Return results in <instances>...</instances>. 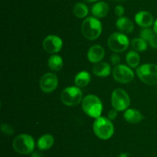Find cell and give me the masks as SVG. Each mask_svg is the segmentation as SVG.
Masks as SVG:
<instances>
[{
  "label": "cell",
  "instance_id": "cell-28",
  "mask_svg": "<svg viewBox=\"0 0 157 157\" xmlns=\"http://www.w3.org/2000/svg\"><path fill=\"white\" fill-rule=\"evenodd\" d=\"M108 119L110 120H113L116 119V117L117 116V111L116 109H111L110 111H109L108 112Z\"/></svg>",
  "mask_w": 157,
  "mask_h": 157
},
{
  "label": "cell",
  "instance_id": "cell-22",
  "mask_svg": "<svg viewBox=\"0 0 157 157\" xmlns=\"http://www.w3.org/2000/svg\"><path fill=\"white\" fill-rule=\"evenodd\" d=\"M73 12L75 16L78 18H84L88 14V8L84 3L78 2L74 6Z\"/></svg>",
  "mask_w": 157,
  "mask_h": 157
},
{
  "label": "cell",
  "instance_id": "cell-11",
  "mask_svg": "<svg viewBox=\"0 0 157 157\" xmlns=\"http://www.w3.org/2000/svg\"><path fill=\"white\" fill-rule=\"evenodd\" d=\"M42 45L46 52L51 54H55L61 50L63 42L60 37L55 35H51L44 38Z\"/></svg>",
  "mask_w": 157,
  "mask_h": 157
},
{
  "label": "cell",
  "instance_id": "cell-7",
  "mask_svg": "<svg viewBox=\"0 0 157 157\" xmlns=\"http://www.w3.org/2000/svg\"><path fill=\"white\" fill-rule=\"evenodd\" d=\"M129 38L122 32H114L109 36L107 44L110 50L114 52H124L129 46Z\"/></svg>",
  "mask_w": 157,
  "mask_h": 157
},
{
  "label": "cell",
  "instance_id": "cell-17",
  "mask_svg": "<svg viewBox=\"0 0 157 157\" xmlns=\"http://www.w3.org/2000/svg\"><path fill=\"white\" fill-rule=\"evenodd\" d=\"M92 14L97 18H104L109 12V6L104 2H98L94 4L91 9Z\"/></svg>",
  "mask_w": 157,
  "mask_h": 157
},
{
  "label": "cell",
  "instance_id": "cell-27",
  "mask_svg": "<svg viewBox=\"0 0 157 157\" xmlns=\"http://www.w3.org/2000/svg\"><path fill=\"white\" fill-rule=\"evenodd\" d=\"M110 58H111L112 63H113V65H115V66L119 65L120 62H121V58H120V56L117 54H113V55H111V57H110Z\"/></svg>",
  "mask_w": 157,
  "mask_h": 157
},
{
  "label": "cell",
  "instance_id": "cell-16",
  "mask_svg": "<svg viewBox=\"0 0 157 157\" xmlns=\"http://www.w3.org/2000/svg\"><path fill=\"white\" fill-rule=\"evenodd\" d=\"M111 68L107 62H98L94 66L92 72L94 75L99 77H107L110 74Z\"/></svg>",
  "mask_w": 157,
  "mask_h": 157
},
{
  "label": "cell",
  "instance_id": "cell-21",
  "mask_svg": "<svg viewBox=\"0 0 157 157\" xmlns=\"http://www.w3.org/2000/svg\"><path fill=\"white\" fill-rule=\"evenodd\" d=\"M126 60L127 62L130 67L136 68L139 66L140 61V55L135 51H130L127 54L126 56Z\"/></svg>",
  "mask_w": 157,
  "mask_h": 157
},
{
  "label": "cell",
  "instance_id": "cell-18",
  "mask_svg": "<svg viewBox=\"0 0 157 157\" xmlns=\"http://www.w3.org/2000/svg\"><path fill=\"white\" fill-rule=\"evenodd\" d=\"M55 143V139L51 134H44L38 140V147L41 150H48L51 149Z\"/></svg>",
  "mask_w": 157,
  "mask_h": 157
},
{
  "label": "cell",
  "instance_id": "cell-19",
  "mask_svg": "<svg viewBox=\"0 0 157 157\" xmlns=\"http://www.w3.org/2000/svg\"><path fill=\"white\" fill-rule=\"evenodd\" d=\"M90 82V75L87 71H81L78 72L75 78V83L76 86L83 88L87 86Z\"/></svg>",
  "mask_w": 157,
  "mask_h": 157
},
{
  "label": "cell",
  "instance_id": "cell-10",
  "mask_svg": "<svg viewBox=\"0 0 157 157\" xmlns=\"http://www.w3.org/2000/svg\"><path fill=\"white\" fill-rule=\"evenodd\" d=\"M58 85L57 75L52 72H47L41 77L40 80V87L44 92H52L56 89Z\"/></svg>",
  "mask_w": 157,
  "mask_h": 157
},
{
  "label": "cell",
  "instance_id": "cell-13",
  "mask_svg": "<svg viewBox=\"0 0 157 157\" xmlns=\"http://www.w3.org/2000/svg\"><path fill=\"white\" fill-rule=\"evenodd\" d=\"M135 21L141 27L149 28L153 25V16L147 11H140L135 15Z\"/></svg>",
  "mask_w": 157,
  "mask_h": 157
},
{
  "label": "cell",
  "instance_id": "cell-25",
  "mask_svg": "<svg viewBox=\"0 0 157 157\" xmlns=\"http://www.w3.org/2000/svg\"><path fill=\"white\" fill-rule=\"evenodd\" d=\"M1 129L2 132H4L6 135H12V134L14 133L13 127H12V126L8 124H2Z\"/></svg>",
  "mask_w": 157,
  "mask_h": 157
},
{
  "label": "cell",
  "instance_id": "cell-3",
  "mask_svg": "<svg viewBox=\"0 0 157 157\" xmlns=\"http://www.w3.org/2000/svg\"><path fill=\"white\" fill-rule=\"evenodd\" d=\"M81 32L86 38L95 40L102 32V25L98 18L95 17H88L84 20L81 25Z\"/></svg>",
  "mask_w": 157,
  "mask_h": 157
},
{
  "label": "cell",
  "instance_id": "cell-6",
  "mask_svg": "<svg viewBox=\"0 0 157 157\" xmlns=\"http://www.w3.org/2000/svg\"><path fill=\"white\" fill-rule=\"evenodd\" d=\"M83 93L78 86L67 87L61 93V100L65 106H78L82 101Z\"/></svg>",
  "mask_w": 157,
  "mask_h": 157
},
{
  "label": "cell",
  "instance_id": "cell-2",
  "mask_svg": "<svg viewBox=\"0 0 157 157\" xmlns=\"http://www.w3.org/2000/svg\"><path fill=\"white\" fill-rule=\"evenodd\" d=\"M82 109L87 115L97 119L101 117L103 110V105L101 99L97 95L90 94L83 99Z\"/></svg>",
  "mask_w": 157,
  "mask_h": 157
},
{
  "label": "cell",
  "instance_id": "cell-32",
  "mask_svg": "<svg viewBox=\"0 0 157 157\" xmlns=\"http://www.w3.org/2000/svg\"><path fill=\"white\" fill-rule=\"evenodd\" d=\"M129 154L126 153V152H124V153H121V155H119V157H128Z\"/></svg>",
  "mask_w": 157,
  "mask_h": 157
},
{
  "label": "cell",
  "instance_id": "cell-8",
  "mask_svg": "<svg viewBox=\"0 0 157 157\" xmlns=\"http://www.w3.org/2000/svg\"><path fill=\"white\" fill-rule=\"evenodd\" d=\"M111 103L117 111L127 110L130 104V96L124 89H116L112 92Z\"/></svg>",
  "mask_w": 157,
  "mask_h": 157
},
{
  "label": "cell",
  "instance_id": "cell-31",
  "mask_svg": "<svg viewBox=\"0 0 157 157\" xmlns=\"http://www.w3.org/2000/svg\"><path fill=\"white\" fill-rule=\"evenodd\" d=\"M153 31L155 32V33L157 35V19L154 22V26H153Z\"/></svg>",
  "mask_w": 157,
  "mask_h": 157
},
{
  "label": "cell",
  "instance_id": "cell-26",
  "mask_svg": "<svg viewBox=\"0 0 157 157\" xmlns=\"http://www.w3.org/2000/svg\"><path fill=\"white\" fill-rule=\"evenodd\" d=\"M124 12H125V10H124V8L122 6H117L114 9V13L115 15H117L118 17H123V15H124Z\"/></svg>",
  "mask_w": 157,
  "mask_h": 157
},
{
  "label": "cell",
  "instance_id": "cell-14",
  "mask_svg": "<svg viewBox=\"0 0 157 157\" xmlns=\"http://www.w3.org/2000/svg\"><path fill=\"white\" fill-rule=\"evenodd\" d=\"M116 26L120 32L124 34L131 33L134 28L133 22L127 17L124 16L118 18L116 22Z\"/></svg>",
  "mask_w": 157,
  "mask_h": 157
},
{
  "label": "cell",
  "instance_id": "cell-1",
  "mask_svg": "<svg viewBox=\"0 0 157 157\" xmlns=\"http://www.w3.org/2000/svg\"><path fill=\"white\" fill-rule=\"evenodd\" d=\"M93 130L95 135L103 140L109 139L114 132L113 123L108 118L99 117L95 119L93 124Z\"/></svg>",
  "mask_w": 157,
  "mask_h": 157
},
{
  "label": "cell",
  "instance_id": "cell-29",
  "mask_svg": "<svg viewBox=\"0 0 157 157\" xmlns=\"http://www.w3.org/2000/svg\"><path fill=\"white\" fill-rule=\"evenodd\" d=\"M150 45L151 46V47L154 48V49H157V35H155L150 42H149Z\"/></svg>",
  "mask_w": 157,
  "mask_h": 157
},
{
  "label": "cell",
  "instance_id": "cell-34",
  "mask_svg": "<svg viewBox=\"0 0 157 157\" xmlns=\"http://www.w3.org/2000/svg\"><path fill=\"white\" fill-rule=\"evenodd\" d=\"M115 1H118V2H124L126 0H115Z\"/></svg>",
  "mask_w": 157,
  "mask_h": 157
},
{
  "label": "cell",
  "instance_id": "cell-20",
  "mask_svg": "<svg viewBox=\"0 0 157 157\" xmlns=\"http://www.w3.org/2000/svg\"><path fill=\"white\" fill-rule=\"evenodd\" d=\"M48 67L55 72H58L62 69L63 66V59L60 55H52L48 61Z\"/></svg>",
  "mask_w": 157,
  "mask_h": 157
},
{
  "label": "cell",
  "instance_id": "cell-9",
  "mask_svg": "<svg viewBox=\"0 0 157 157\" xmlns=\"http://www.w3.org/2000/svg\"><path fill=\"white\" fill-rule=\"evenodd\" d=\"M113 78L120 83H129L134 78L133 70L125 65H117L113 71Z\"/></svg>",
  "mask_w": 157,
  "mask_h": 157
},
{
  "label": "cell",
  "instance_id": "cell-23",
  "mask_svg": "<svg viewBox=\"0 0 157 157\" xmlns=\"http://www.w3.org/2000/svg\"><path fill=\"white\" fill-rule=\"evenodd\" d=\"M131 45L135 50L139 52H143L147 49V42L141 38H133L131 42Z\"/></svg>",
  "mask_w": 157,
  "mask_h": 157
},
{
  "label": "cell",
  "instance_id": "cell-5",
  "mask_svg": "<svg viewBox=\"0 0 157 157\" xmlns=\"http://www.w3.org/2000/svg\"><path fill=\"white\" fill-rule=\"evenodd\" d=\"M136 74L145 84L153 86L157 84V66L152 63L143 64L137 68Z\"/></svg>",
  "mask_w": 157,
  "mask_h": 157
},
{
  "label": "cell",
  "instance_id": "cell-33",
  "mask_svg": "<svg viewBox=\"0 0 157 157\" xmlns=\"http://www.w3.org/2000/svg\"><path fill=\"white\" fill-rule=\"evenodd\" d=\"M84 1L86 2H93L98 1V0H84Z\"/></svg>",
  "mask_w": 157,
  "mask_h": 157
},
{
  "label": "cell",
  "instance_id": "cell-15",
  "mask_svg": "<svg viewBox=\"0 0 157 157\" xmlns=\"http://www.w3.org/2000/svg\"><path fill=\"white\" fill-rule=\"evenodd\" d=\"M124 119L127 122L133 124H136L144 119V115L138 110L134 109H127L124 112Z\"/></svg>",
  "mask_w": 157,
  "mask_h": 157
},
{
  "label": "cell",
  "instance_id": "cell-30",
  "mask_svg": "<svg viewBox=\"0 0 157 157\" xmlns=\"http://www.w3.org/2000/svg\"><path fill=\"white\" fill-rule=\"evenodd\" d=\"M31 157H44L42 154L39 152H34L32 153V156Z\"/></svg>",
  "mask_w": 157,
  "mask_h": 157
},
{
  "label": "cell",
  "instance_id": "cell-4",
  "mask_svg": "<svg viewBox=\"0 0 157 157\" xmlns=\"http://www.w3.org/2000/svg\"><path fill=\"white\" fill-rule=\"evenodd\" d=\"M35 140L29 134H20L13 140L12 146L15 152L22 155H28L33 152L35 149Z\"/></svg>",
  "mask_w": 157,
  "mask_h": 157
},
{
  "label": "cell",
  "instance_id": "cell-24",
  "mask_svg": "<svg viewBox=\"0 0 157 157\" xmlns=\"http://www.w3.org/2000/svg\"><path fill=\"white\" fill-rule=\"evenodd\" d=\"M156 35V34L155 33L154 31H153L151 29H150V28H144V29L140 31V38H143L144 40H145L146 42H150Z\"/></svg>",
  "mask_w": 157,
  "mask_h": 157
},
{
  "label": "cell",
  "instance_id": "cell-12",
  "mask_svg": "<svg viewBox=\"0 0 157 157\" xmlns=\"http://www.w3.org/2000/svg\"><path fill=\"white\" fill-rule=\"evenodd\" d=\"M105 55L104 49L100 45L91 46L87 52V58L92 63H98L104 58Z\"/></svg>",
  "mask_w": 157,
  "mask_h": 157
}]
</instances>
